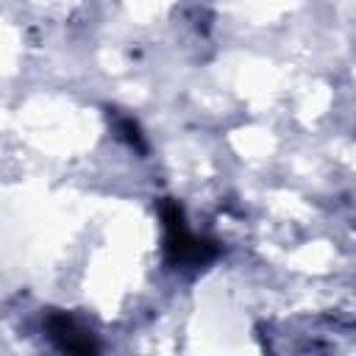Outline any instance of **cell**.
Instances as JSON below:
<instances>
[{"label":"cell","mask_w":356,"mask_h":356,"mask_svg":"<svg viewBox=\"0 0 356 356\" xmlns=\"http://www.w3.org/2000/svg\"><path fill=\"white\" fill-rule=\"evenodd\" d=\"M159 220H161V250H164L167 267L184 270V273H197L220 256V250H222L220 242L211 236L195 234L184 214V206L178 200L161 197Z\"/></svg>","instance_id":"cell-1"},{"label":"cell","mask_w":356,"mask_h":356,"mask_svg":"<svg viewBox=\"0 0 356 356\" xmlns=\"http://www.w3.org/2000/svg\"><path fill=\"white\" fill-rule=\"evenodd\" d=\"M42 331L58 356H100V337L72 312L47 309L42 314Z\"/></svg>","instance_id":"cell-2"},{"label":"cell","mask_w":356,"mask_h":356,"mask_svg":"<svg viewBox=\"0 0 356 356\" xmlns=\"http://www.w3.org/2000/svg\"><path fill=\"white\" fill-rule=\"evenodd\" d=\"M114 134L136 153H145L147 150V142H145V134L139 128V122L128 114H114Z\"/></svg>","instance_id":"cell-3"}]
</instances>
